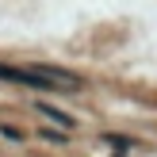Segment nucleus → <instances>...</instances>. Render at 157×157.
<instances>
[{"instance_id": "f257e3e1", "label": "nucleus", "mask_w": 157, "mask_h": 157, "mask_svg": "<svg viewBox=\"0 0 157 157\" xmlns=\"http://www.w3.org/2000/svg\"><path fill=\"white\" fill-rule=\"evenodd\" d=\"M0 81H15V84H27V88H58L42 69H19V65H0Z\"/></svg>"}, {"instance_id": "f03ea898", "label": "nucleus", "mask_w": 157, "mask_h": 157, "mask_svg": "<svg viewBox=\"0 0 157 157\" xmlns=\"http://www.w3.org/2000/svg\"><path fill=\"white\" fill-rule=\"evenodd\" d=\"M38 111H42L46 119H54V123H61V127H73V119H69L65 111H58V107H46V104H42V107H38Z\"/></svg>"}]
</instances>
